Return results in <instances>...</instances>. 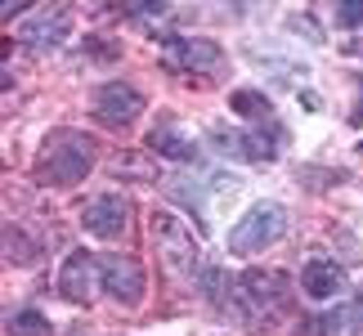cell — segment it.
I'll use <instances>...</instances> for the list:
<instances>
[{"label": "cell", "mask_w": 363, "mask_h": 336, "mask_svg": "<svg viewBox=\"0 0 363 336\" xmlns=\"http://www.w3.org/2000/svg\"><path fill=\"white\" fill-rule=\"evenodd\" d=\"M99 287H108V296L117 305H139L144 301V269L130 256H104L99 260Z\"/></svg>", "instance_id": "cell-5"}, {"label": "cell", "mask_w": 363, "mask_h": 336, "mask_svg": "<svg viewBox=\"0 0 363 336\" xmlns=\"http://www.w3.org/2000/svg\"><path fill=\"white\" fill-rule=\"evenodd\" d=\"M363 332V296L328 310L323 318H314V336H359Z\"/></svg>", "instance_id": "cell-12"}, {"label": "cell", "mask_w": 363, "mask_h": 336, "mask_svg": "<svg viewBox=\"0 0 363 336\" xmlns=\"http://www.w3.org/2000/svg\"><path fill=\"white\" fill-rule=\"evenodd\" d=\"M94 166V139L81 135V130H54L50 144L40 148L36 157V175L40 184H77V179H86Z\"/></svg>", "instance_id": "cell-1"}, {"label": "cell", "mask_w": 363, "mask_h": 336, "mask_svg": "<svg viewBox=\"0 0 363 336\" xmlns=\"http://www.w3.org/2000/svg\"><path fill=\"white\" fill-rule=\"evenodd\" d=\"M9 336H50V318L40 310H18L9 318Z\"/></svg>", "instance_id": "cell-15"}, {"label": "cell", "mask_w": 363, "mask_h": 336, "mask_svg": "<svg viewBox=\"0 0 363 336\" xmlns=\"http://www.w3.org/2000/svg\"><path fill=\"white\" fill-rule=\"evenodd\" d=\"M220 63H225L220 45H211V40H202V36L175 40V45L166 50V67H220Z\"/></svg>", "instance_id": "cell-11"}, {"label": "cell", "mask_w": 363, "mask_h": 336, "mask_svg": "<svg viewBox=\"0 0 363 336\" xmlns=\"http://www.w3.org/2000/svg\"><path fill=\"white\" fill-rule=\"evenodd\" d=\"M220 139V152L229 157H242V162H274V144L264 135H238V130H216Z\"/></svg>", "instance_id": "cell-13"}, {"label": "cell", "mask_w": 363, "mask_h": 336, "mask_svg": "<svg viewBox=\"0 0 363 336\" xmlns=\"http://www.w3.org/2000/svg\"><path fill=\"white\" fill-rule=\"evenodd\" d=\"M67 32H72V9H67V5H50L45 13H36V18H27L18 27V40L32 45V50H50V45H59Z\"/></svg>", "instance_id": "cell-8"}, {"label": "cell", "mask_w": 363, "mask_h": 336, "mask_svg": "<svg viewBox=\"0 0 363 336\" xmlns=\"http://www.w3.org/2000/svg\"><path fill=\"white\" fill-rule=\"evenodd\" d=\"M359 148H363V144H359Z\"/></svg>", "instance_id": "cell-21"}, {"label": "cell", "mask_w": 363, "mask_h": 336, "mask_svg": "<svg viewBox=\"0 0 363 336\" xmlns=\"http://www.w3.org/2000/svg\"><path fill=\"white\" fill-rule=\"evenodd\" d=\"M59 291L67 301L86 305L94 296V260L86 256V251H72V256L63 260V274H59Z\"/></svg>", "instance_id": "cell-10"}, {"label": "cell", "mask_w": 363, "mask_h": 336, "mask_svg": "<svg viewBox=\"0 0 363 336\" xmlns=\"http://www.w3.org/2000/svg\"><path fill=\"white\" fill-rule=\"evenodd\" d=\"M148 144H152V152H162V157H175V162H193V157H198V148H193L184 135H175L171 125H157V130L148 135Z\"/></svg>", "instance_id": "cell-14"}, {"label": "cell", "mask_w": 363, "mask_h": 336, "mask_svg": "<svg viewBox=\"0 0 363 336\" xmlns=\"http://www.w3.org/2000/svg\"><path fill=\"white\" fill-rule=\"evenodd\" d=\"M283 278H274V274H260V269H251L238 278V301H233V314L242 318V323H251L256 314H264L269 305L283 296Z\"/></svg>", "instance_id": "cell-7"}, {"label": "cell", "mask_w": 363, "mask_h": 336, "mask_svg": "<svg viewBox=\"0 0 363 336\" xmlns=\"http://www.w3.org/2000/svg\"><path fill=\"white\" fill-rule=\"evenodd\" d=\"M94 112H99L104 125H130L144 112V94L125 81H108V86L94 90Z\"/></svg>", "instance_id": "cell-6"}, {"label": "cell", "mask_w": 363, "mask_h": 336, "mask_svg": "<svg viewBox=\"0 0 363 336\" xmlns=\"http://www.w3.org/2000/svg\"><path fill=\"white\" fill-rule=\"evenodd\" d=\"M233 112H242V117H251V121H264V117H269V99H264V94H256V90H233Z\"/></svg>", "instance_id": "cell-16"}, {"label": "cell", "mask_w": 363, "mask_h": 336, "mask_svg": "<svg viewBox=\"0 0 363 336\" xmlns=\"http://www.w3.org/2000/svg\"><path fill=\"white\" fill-rule=\"evenodd\" d=\"M354 125H363V99H359V108H354V117H350Z\"/></svg>", "instance_id": "cell-20"}, {"label": "cell", "mask_w": 363, "mask_h": 336, "mask_svg": "<svg viewBox=\"0 0 363 336\" xmlns=\"http://www.w3.org/2000/svg\"><path fill=\"white\" fill-rule=\"evenodd\" d=\"M301 287H305V296H314V301H332V296L345 291V269L332 264L328 256H318L301 269Z\"/></svg>", "instance_id": "cell-9"}, {"label": "cell", "mask_w": 363, "mask_h": 336, "mask_svg": "<svg viewBox=\"0 0 363 336\" xmlns=\"http://www.w3.org/2000/svg\"><path fill=\"white\" fill-rule=\"evenodd\" d=\"M27 5H32V0H0V18H5V23H9V18H18Z\"/></svg>", "instance_id": "cell-19"}, {"label": "cell", "mask_w": 363, "mask_h": 336, "mask_svg": "<svg viewBox=\"0 0 363 336\" xmlns=\"http://www.w3.org/2000/svg\"><path fill=\"white\" fill-rule=\"evenodd\" d=\"M148 233H152V247L162 256V269L175 278V283H189L193 274L202 269V247L198 237L189 233V224L171 215V211H152L148 215Z\"/></svg>", "instance_id": "cell-2"}, {"label": "cell", "mask_w": 363, "mask_h": 336, "mask_svg": "<svg viewBox=\"0 0 363 336\" xmlns=\"http://www.w3.org/2000/svg\"><path fill=\"white\" fill-rule=\"evenodd\" d=\"M81 224L104 237V242H113V237L125 233V224H130V202L121 198V193H99V198H90L81 206Z\"/></svg>", "instance_id": "cell-4"}, {"label": "cell", "mask_w": 363, "mask_h": 336, "mask_svg": "<svg viewBox=\"0 0 363 336\" xmlns=\"http://www.w3.org/2000/svg\"><path fill=\"white\" fill-rule=\"evenodd\" d=\"M283 229H287V211L278 202H260V206H251V211L233 224L229 251L233 256H256V251L274 247L278 237H283Z\"/></svg>", "instance_id": "cell-3"}, {"label": "cell", "mask_w": 363, "mask_h": 336, "mask_svg": "<svg viewBox=\"0 0 363 336\" xmlns=\"http://www.w3.org/2000/svg\"><path fill=\"white\" fill-rule=\"evenodd\" d=\"M337 23L341 27H363V0H337Z\"/></svg>", "instance_id": "cell-18"}, {"label": "cell", "mask_w": 363, "mask_h": 336, "mask_svg": "<svg viewBox=\"0 0 363 336\" xmlns=\"http://www.w3.org/2000/svg\"><path fill=\"white\" fill-rule=\"evenodd\" d=\"M5 256H13L18 264H32V256H36V247L27 242V237L18 233V229H5Z\"/></svg>", "instance_id": "cell-17"}]
</instances>
